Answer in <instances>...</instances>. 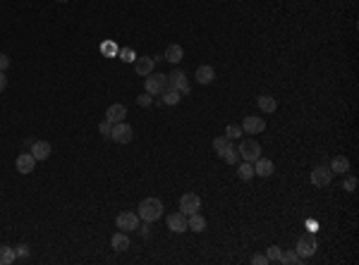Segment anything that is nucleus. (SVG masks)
Wrapping results in <instances>:
<instances>
[{"mask_svg": "<svg viewBox=\"0 0 359 265\" xmlns=\"http://www.w3.org/2000/svg\"><path fill=\"white\" fill-rule=\"evenodd\" d=\"M153 65H156L153 57H137V62H134V72H137L139 77H149V74L153 72Z\"/></svg>", "mask_w": 359, "mask_h": 265, "instance_id": "nucleus-14", "label": "nucleus"}, {"mask_svg": "<svg viewBox=\"0 0 359 265\" xmlns=\"http://www.w3.org/2000/svg\"><path fill=\"white\" fill-rule=\"evenodd\" d=\"M124 117H127V107H124L122 103H115V106H111L108 110H106V119H108V122H113V124L122 122Z\"/></svg>", "mask_w": 359, "mask_h": 265, "instance_id": "nucleus-13", "label": "nucleus"}, {"mask_svg": "<svg viewBox=\"0 0 359 265\" xmlns=\"http://www.w3.org/2000/svg\"><path fill=\"white\" fill-rule=\"evenodd\" d=\"M316 249H318V244H316V237H314V234H304V237H299L297 246H295V251H297V256H299L302 261L311 258V256L316 253Z\"/></svg>", "mask_w": 359, "mask_h": 265, "instance_id": "nucleus-4", "label": "nucleus"}, {"mask_svg": "<svg viewBox=\"0 0 359 265\" xmlns=\"http://www.w3.org/2000/svg\"><path fill=\"white\" fill-rule=\"evenodd\" d=\"M230 146H233V144H230V139H228V136H218V139H213V151H216L218 156H223V153H225Z\"/></svg>", "mask_w": 359, "mask_h": 265, "instance_id": "nucleus-26", "label": "nucleus"}, {"mask_svg": "<svg viewBox=\"0 0 359 265\" xmlns=\"http://www.w3.org/2000/svg\"><path fill=\"white\" fill-rule=\"evenodd\" d=\"M168 227H170L173 232H178V234L187 232V215H184V212H173V215L168 217Z\"/></svg>", "mask_w": 359, "mask_h": 265, "instance_id": "nucleus-12", "label": "nucleus"}, {"mask_svg": "<svg viewBox=\"0 0 359 265\" xmlns=\"http://www.w3.org/2000/svg\"><path fill=\"white\" fill-rule=\"evenodd\" d=\"M242 134H244L242 127H237V124H228V129H225V136H228L230 141H233V139H239Z\"/></svg>", "mask_w": 359, "mask_h": 265, "instance_id": "nucleus-29", "label": "nucleus"}, {"mask_svg": "<svg viewBox=\"0 0 359 265\" xmlns=\"http://www.w3.org/2000/svg\"><path fill=\"white\" fill-rule=\"evenodd\" d=\"M149 225H151V222H146V225H144V227H139V229H141V234H144V237H149V229H151V227H149Z\"/></svg>", "mask_w": 359, "mask_h": 265, "instance_id": "nucleus-39", "label": "nucleus"}, {"mask_svg": "<svg viewBox=\"0 0 359 265\" xmlns=\"http://www.w3.org/2000/svg\"><path fill=\"white\" fill-rule=\"evenodd\" d=\"M137 103H139L141 107H149V106L153 103V96H151V93H144V96H137Z\"/></svg>", "mask_w": 359, "mask_h": 265, "instance_id": "nucleus-33", "label": "nucleus"}, {"mask_svg": "<svg viewBox=\"0 0 359 265\" xmlns=\"http://www.w3.org/2000/svg\"><path fill=\"white\" fill-rule=\"evenodd\" d=\"M259 110L261 112H266V115H271V112H276V107H278V103H276V98L273 96H259Z\"/></svg>", "mask_w": 359, "mask_h": 265, "instance_id": "nucleus-22", "label": "nucleus"}, {"mask_svg": "<svg viewBox=\"0 0 359 265\" xmlns=\"http://www.w3.org/2000/svg\"><path fill=\"white\" fill-rule=\"evenodd\" d=\"M14 253H17V256H22V258H27V256H29V246H27V244H22V246H17V249H14Z\"/></svg>", "mask_w": 359, "mask_h": 265, "instance_id": "nucleus-35", "label": "nucleus"}, {"mask_svg": "<svg viewBox=\"0 0 359 265\" xmlns=\"http://www.w3.org/2000/svg\"><path fill=\"white\" fill-rule=\"evenodd\" d=\"M251 263H254V265H266V263H268V258H266V256H254V258H251Z\"/></svg>", "mask_w": 359, "mask_h": 265, "instance_id": "nucleus-36", "label": "nucleus"}, {"mask_svg": "<svg viewBox=\"0 0 359 265\" xmlns=\"http://www.w3.org/2000/svg\"><path fill=\"white\" fill-rule=\"evenodd\" d=\"M237 153H239V158H244L247 162H256V160L261 158V146L254 139H244V141H239Z\"/></svg>", "mask_w": 359, "mask_h": 265, "instance_id": "nucleus-2", "label": "nucleus"}, {"mask_svg": "<svg viewBox=\"0 0 359 265\" xmlns=\"http://www.w3.org/2000/svg\"><path fill=\"white\" fill-rule=\"evenodd\" d=\"M7 89V77H5V72H0V93Z\"/></svg>", "mask_w": 359, "mask_h": 265, "instance_id": "nucleus-37", "label": "nucleus"}, {"mask_svg": "<svg viewBox=\"0 0 359 265\" xmlns=\"http://www.w3.org/2000/svg\"><path fill=\"white\" fill-rule=\"evenodd\" d=\"M111 246L115 249V251H127L129 249V237H127V232H118V234H113L111 239Z\"/></svg>", "mask_w": 359, "mask_h": 265, "instance_id": "nucleus-21", "label": "nucleus"}, {"mask_svg": "<svg viewBox=\"0 0 359 265\" xmlns=\"http://www.w3.org/2000/svg\"><path fill=\"white\" fill-rule=\"evenodd\" d=\"M168 86L178 89L180 93H189V84H187V74L182 69H173V74H168Z\"/></svg>", "mask_w": 359, "mask_h": 265, "instance_id": "nucleus-7", "label": "nucleus"}, {"mask_svg": "<svg viewBox=\"0 0 359 265\" xmlns=\"http://www.w3.org/2000/svg\"><path fill=\"white\" fill-rule=\"evenodd\" d=\"M194 77H196L199 84H213V79H216V69H213L211 65H201L199 69H196Z\"/></svg>", "mask_w": 359, "mask_h": 265, "instance_id": "nucleus-17", "label": "nucleus"}, {"mask_svg": "<svg viewBox=\"0 0 359 265\" xmlns=\"http://www.w3.org/2000/svg\"><path fill=\"white\" fill-rule=\"evenodd\" d=\"M58 2H67V0H58Z\"/></svg>", "mask_w": 359, "mask_h": 265, "instance_id": "nucleus-41", "label": "nucleus"}, {"mask_svg": "<svg viewBox=\"0 0 359 265\" xmlns=\"http://www.w3.org/2000/svg\"><path fill=\"white\" fill-rule=\"evenodd\" d=\"M14 258H17L14 249H10V246H0V265H12Z\"/></svg>", "mask_w": 359, "mask_h": 265, "instance_id": "nucleus-25", "label": "nucleus"}, {"mask_svg": "<svg viewBox=\"0 0 359 265\" xmlns=\"http://www.w3.org/2000/svg\"><path fill=\"white\" fill-rule=\"evenodd\" d=\"M254 174H259V177H271V174H273V162L268 158H259L254 162Z\"/></svg>", "mask_w": 359, "mask_h": 265, "instance_id": "nucleus-18", "label": "nucleus"}, {"mask_svg": "<svg viewBox=\"0 0 359 265\" xmlns=\"http://www.w3.org/2000/svg\"><path fill=\"white\" fill-rule=\"evenodd\" d=\"M14 165H17L19 174H29V172H34V167H36V158L31 153H19V158H17Z\"/></svg>", "mask_w": 359, "mask_h": 265, "instance_id": "nucleus-11", "label": "nucleus"}, {"mask_svg": "<svg viewBox=\"0 0 359 265\" xmlns=\"http://www.w3.org/2000/svg\"><path fill=\"white\" fill-rule=\"evenodd\" d=\"M201 208V199L196 196V194H184L182 199H180V212H184V215H192V212H196Z\"/></svg>", "mask_w": 359, "mask_h": 265, "instance_id": "nucleus-8", "label": "nucleus"}, {"mask_svg": "<svg viewBox=\"0 0 359 265\" xmlns=\"http://www.w3.org/2000/svg\"><path fill=\"white\" fill-rule=\"evenodd\" d=\"M331 172L333 174H347L350 172V160L345 156H335L331 162Z\"/></svg>", "mask_w": 359, "mask_h": 265, "instance_id": "nucleus-19", "label": "nucleus"}, {"mask_svg": "<svg viewBox=\"0 0 359 265\" xmlns=\"http://www.w3.org/2000/svg\"><path fill=\"white\" fill-rule=\"evenodd\" d=\"M343 177H345V184H343V189H345V191H350V194H352V191H357V177H352V174H343Z\"/></svg>", "mask_w": 359, "mask_h": 265, "instance_id": "nucleus-30", "label": "nucleus"}, {"mask_svg": "<svg viewBox=\"0 0 359 265\" xmlns=\"http://www.w3.org/2000/svg\"><path fill=\"white\" fill-rule=\"evenodd\" d=\"M122 55H124V60H134V55L129 53V51H122Z\"/></svg>", "mask_w": 359, "mask_h": 265, "instance_id": "nucleus-40", "label": "nucleus"}, {"mask_svg": "<svg viewBox=\"0 0 359 265\" xmlns=\"http://www.w3.org/2000/svg\"><path fill=\"white\" fill-rule=\"evenodd\" d=\"M98 132H101V136H103V139H111V132H113V122H108V119H103V122L98 124Z\"/></svg>", "mask_w": 359, "mask_h": 265, "instance_id": "nucleus-31", "label": "nucleus"}, {"mask_svg": "<svg viewBox=\"0 0 359 265\" xmlns=\"http://www.w3.org/2000/svg\"><path fill=\"white\" fill-rule=\"evenodd\" d=\"M7 67H10V57L5 53H0V72H5Z\"/></svg>", "mask_w": 359, "mask_h": 265, "instance_id": "nucleus-34", "label": "nucleus"}, {"mask_svg": "<svg viewBox=\"0 0 359 265\" xmlns=\"http://www.w3.org/2000/svg\"><path fill=\"white\" fill-rule=\"evenodd\" d=\"M266 258H268V263H280V258H283V249H280V246H268Z\"/></svg>", "mask_w": 359, "mask_h": 265, "instance_id": "nucleus-27", "label": "nucleus"}, {"mask_svg": "<svg viewBox=\"0 0 359 265\" xmlns=\"http://www.w3.org/2000/svg\"><path fill=\"white\" fill-rule=\"evenodd\" d=\"M103 53H118V48L111 46V43H106V46H103Z\"/></svg>", "mask_w": 359, "mask_h": 265, "instance_id": "nucleus-38", "label": "nucleus"}, {"mask_svg": "<svg viewBox=\"0 0 359 265\" xmlns=\"http://www.w3.org/2000/svg\"><path fill=\"white\" fill-rule=\"evenodd\" d=\"M51 151H53V148H51L48 141H34V144H31V156L36 160H46L51 156Z\"/></svg>", "mask_w": 359, "mask_h": 265, "instance_id": "nucleus-15", "label": "nucleus"}, {"mask_svg": "<svg viewBox=\"0 0 359 265\" xmlns=\"http://www.w3.org/2000/svg\"><path fill=\"white\" fill-rule=\"evenodd\" d=\"M333 182V172L331 167H323V165H318L311 170V184L314 186H328Z\"/></svg>", "mask_w": 359, "mask_h": 265, "instance_id": "nucleus-9", "label": "nucleus"}, {"mask_svg": "<svg viewBox=\"0 0 359 265\" xmlns=\"http://www.w3.org/2000/svg\"><path fill=\"white\" fill-rule=\"evenodd\" d=\"M180 98H182V96H180L178 89H170V86H168L166 91H163V98H161V103H166V106H178Z\"/></svg>", "mask_w": 359, "mask_h": 265, "instance_id": "nucleus-24", "label": "nucleus"}, {"mask_svg": "<svg viewBox=\"0 0 359 265\" xmlns=\"http://www.w3.org/2000/svg\"><path fill=\"white\" fill-rule=\"evenodd\" d=\"M187 229H192V232H204V229H206V217L199 215V211L192 212V215H187Z\"/></svg>", "mask_w": 359, "mask_h": 265, "instance_id": "nucleus-16", "label": "nucleus"}, {"mask_svg": "<svg viewBox=\"0 0 359 265\" xmlns=\"http://www.w3.org/2000/svg\"><path fill=\"white\" fill-rule=\"evenodd\" d=\"M139 220H144V222H153V220H158V217H163V203L158 199H144L139 203Z\"/></svg>", "mask_w": 359, "mask_h": 265, "instance_id": "nucleus-1", "label": "nucleus"}, {"mask_svg": "<svg viewBox=\"0 0 359 265\" xmlns=\"http://www.w3.org/2000/svg\"><path fill=\"white\" fill-rule=\"evenodd\" d=\"M146 93H151V96H161V93L168 89V74H161V72H151L149 77H146Z\"/></svg>", "mask_w": 359, "mask_h": 265, "instance_id": "nucleus-3", "label": "nucleus"}, {"mask_svg": "<svg viewBox=\"0 0 359 265\" xmlns=\"http://www.w3.org/2000/svg\"><path fill=\"white\" fill-rule=\"evenodd\" d=\"M115 225H118V229L120 232H134V229H139V215L132 211H124L118 215V220H115Z\"/></svg>", "mask_w": 359, "mask_h": 265, "instance_id": "nucleus-6", "label": "nucleus"}, {"mask_svg": "<svg viewBox=\"0 0 359 265\" xmlns=\"http://www.w3.org/2000/svg\"><path fill=\"white\" fill-rule=\"evenodd\" d=\"M280 263H302V258L297 256V251H288V253H283V258H280Z\"/></svg>", "mask_w": 359, "mask_h": 265, "instance_id": "nucleus-32", "label": "nucleus"}, {"mask_svg": "<svg viewBox=\"0 0 359 265\" xmlns=\"http://www.w3.org/2000/svg\"><path fill=\"white\" fill-rule=\"evenodd\" d=\"M263 129H266V122H263V117H256V115H247L242 122V132L247 134H261Z\"/></svg>", "mask_w": 359, "mask_h": 265, "instance_id": "nucleus-10", "label": "nucleus"}, {"mask_svg": "<svg viewBox=\"0 0 359 265\" xmlns=\"http://www.w3.org/2000/svg\"><path fill=\"white\" fill-rule=\"evenodd\" d=\"M111 139L115 144H129L132 139H134V129L127 124V122H118V124H113V132H111Z\"/></svg>", "mask_w": 359, "mask_h": 265, "instance_id": "nucleus-5", "label": "nucleus"}, {"mask_svg": "<svg viewBox=\"0 0 359 265\" xmlns=\"http://www.w3.org/2000/svg\"><path fill=\"white\" fill-rule=\"evenodd\" d=\"M237 174H239L242 182H251V179L256 177V174H254V162H247V160H244V162L237 167Z\"/></svg>", "mask_w": 359, "mask_h": 265, "instance_id": "nucleus-23", "label": "nucleus"}, {"mask_svg": "<svg viewBox=\"0 0 359 265\" xmlns=\"http://www.w3.org/2000/svg\"><path fill=\"white\" fill-rule=\"evenodd\" d=\"M163 57H166L170 65H178L180 60L184 57V51H182V46L173 43V46H168V51H166V55H163Z\"/></svg>", "mask_w": 359, "mask_h": 265, "instance_id": "nucleus-20", "label": "nucleus"}, {"mask_svg": "<svg viewBox=\"0 0 359 265\" xmlns=\"http://www.w3.org/2000/svg\"><path fill=\"white\" fill-rule=\"evenodd\" d=\"M221 158L225 160V162H230V165H237V160H239V153H237L235 148L230 146V148H228V151H225V153L221 156Z\"/></svg>", "mask_w": 359, "mask_h": 265, "instance_id": "nucleus-28", "label": "nucleus"}]
</instances>
